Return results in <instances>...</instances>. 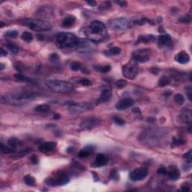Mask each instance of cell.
<instances>
[{"mask_svg": "<svg viewBox=\"0 0 192 192\" xmlns=\"http://www.w3.org/2000/svg\"><path fill=\"white\" fill-rule=\"evenodd\" d=\"M148 50H138L135 51L132 55V59L135 61L137 63H143L148 62L149 59Z\"/></svg>", "mask_w": 192, "mask_h": 192, "instance_id": "14", "label": "cell"}, {"mask_svg": "<svg viewBox=\"0 0 192 192\" xmlns=\"http://www.w3.org/2000/svg\"><path fill=\"white\" fill-rule=\"evenodd\" d=\"M82 68H83V67H82L81 64L79 63V62H73V63L71 65V70L74 71L81 70Z\"/></svg>", "mask_w": 192, "mask_h": 192, "instance_id": "41", "label": "cell"}, {"mask_svg": "<svg viewBox=\"0 0 192 192\" xmlns=\"http://www.w3.org/2000/svg\"><path fill=\"white\" fill-rule=\"evenodd\" d=\"M186 90H187L188 98V99L190 100V101H191V96H192L191 88V87H187V88H186Z\"/></svg>", "mask_w": 192, "mask_h": 192, "instance_id": "52", "label": "cell"}, {"mask_svg": "<svg viewBox=\"0 0 192 192\" xmlns=\"http://www.w3.org/2000/svg\"><path fill=\"white\" fill-rule=\"evenodd\" d=\"M78 39V38L72 33L61 32L57 35L56 44L60 49L75 48Z\"/></svg>", "mask_w": 192, "mask_h": 192, "instance_id": "4", "label": "cell"}, {"mask_svg": "<svg viewBox=\"0 0 192 192\" xmlns=\"http://www.w3.org/2000/svg\"><path fill=\"white\" fill-rule=\"evenodd\" d=\"M115 3H116V5H119V6L122 7V8L126 7L128 5L127 2H125V1H116V2H115Z\"/></svg>", "mask_w": 192, "mask_h": 192, "instance_id": "49", "label": "cell"}, {"mask_svg": "<svg viewBox=\"0 0 192 192\" xmlns=\"http://www.w3.org/2000/svg\"><path fill=\"white\" fill-rule=\"evenodd\" d=\"M132 112L135 114H141V111L140 110V109L138 108H134L132 109Z\"/></svg>", "mask_w": 192, "mask_h": 192, "instance_id": "54", "label": "cell"}, {"mask_svg": "<svg viewBox=\"0 0 192 192\" xmlns=\"http://www.w3.org/2000/svg\"><path fill=\"white\" fill-rule=\"evenodd\" d=\"M92 108V105L90 103L71 102L68 104V110L69 113L73 115L89 111Z\"/></svg>", "mask_w": 192, "mask_h": 192, "instance_id": "9", "label": "cell"}, {"mask_svg": "<svg viewBox=\"0 0 192 192\" xmlns=\"http://www.w3.org/2000/svg\"><path fill=\"white\" fill-rule=\"evenodd\" d=\"M152 73H153L154 74H158V69H156V68H154V69H151Z\"/></svg>", "mask_w": 192, "mask_h": 192, "instance_id": "57", "label": "cell"}, {"mask_svg": "<svg viewBox=\"0 0 192 192\" xmlns=\"http://www.w3.org/2000/svg\"><path fill=\"white\" fill-rule=\"evenodd\" d=\"M155 40V37L153 35H140L137 40L136 44H148V43L152 42Z\"/></svg>", "mask_w": 192, "mask_h": 192, "instance_id": "22", "label": "cell"}, {"mask_svg": "<svg viewBox=\"0 0 192 192\" xmlns=\"http://www.w3.org/2000/svg\"><path fill=\"white\" fill-rule=\"evenodd\" d=\"M35 110L38 113H47L50 112L51 108H50L48 104H43L36 106L35 108Z\"/></svg>", "mask_w": 192, "mask_h": 192, "instance_id": "25", "label": "cell"}, {"mask_svg": "<svg viewBox=\"0 0 192 192\" xmlns=\"http://www.w3.org/2000/svg\"><path fill=\"white\" fill-rule=\"evenodd\" d=\"M69 182V175L63 171H59L56 173L53 177L49 178L45 181L46 184L51 186H64Z\"/></svg>", "mask_w": 192, "mask_h": 192, "instance_id": "8", "label": "cell"}, {"mask_svg": "<svg viewBox=\"0 0 192 192\" xmlns=\"http://www.w3.org/2000/svg\"><path fill=\"white\" fill-rule=\"evenodd\" d=\"M138 63L136 62L134 60H133V59H131L130 62H128L127 64H126L122 67L123 76L126 78L129 79V80H132V79L135 78L137 75L138 74Z\"/></svg>", "mask_w": 192, "mask_h": 192, "instance_id": "7", "label": "cell"}, {"mask_svg": "<svg viewBox=\"0 0 192 192\" xmlns=\"http://www.w3.org/2000/svg\"><path fill=\"white\" fill-rule=\"evenodd\" d=\"M171 41V37L170 35L165 34V35H161L158 37V44L160 45H167L169 43H170Z\"/></svg>", "mask_w": 192, "mask_h": 192, "instance_id": "24", "label": "cell"}, {"mask_svg": "<svg viewBox=\"0 0 192 192\" xmlns=\"http://www.w3.org/2000/svg\"><path fill=\"white\" fill-rule=\"evenodd\" d=\"M7 54H8V53H7L6 51H5L4 50V48H1V56H7Z\"/></svg>", "mask_w": 192, "mask_h": 192, "instance_id": "56", "label": "cell"}, {"mask_svg": "<svg viewBox=\"0 0 192 192\" xmlns=\"http://www.w3.org/2000/svg\"><path fill=\"white\" fill-rule=\"evenodd\" d=\"M52 14V10L50 7H47V5H44V6L41 7V8L37 11L36 14L38 17H50Z\"/></svg>", "mask_w": 192, "mask_h": 192, "instance_id": "20", "label": "cell"}, {"mask_svg": "<svg viewBox=\"0 0 192 192\" xmlns=\"http://www.w3.org/2000/svg\"><path fill=\"white\" fill-rule=\"evenodd\" d=\"M111 7V4L110 2H105L104 3L101 4L99 7V10L101 11H104V10H107L108 8H110Z\"/></svg>", "mask_w": 192, "mask_h": 192, "instance_id": "45", "label": "cell"}, {"mask_svg": "<svg viewBox=\"0 0 192 192\" xmlns=\"http://www.w3.org/2000/svg\"><path fill=\"white\" fill-rule=\"evenodd\" d=\"M75 49L81 53H86L91 52L93 49V44L90 40L82 39L79 38L78 42L77 44Z\"/></svg>", "mask_w": 192, "mask_h": 192, "instance_id": "11", "label": "cell"}, {"mask_svg": "<svg viewBox=\"0 0 192 192\" xmlns=\"http://www.w3.org/2000/svg\"><path fill=\"white\" fill-rule=\"evenodd\" d=\"M53 119L54 120H58L59 119H60V115H59V114H55L53 116Z\"/></svg>", "mask_w": 192, "mask_h": 192, "instance_id": "58", "label": "cell"}, {"mask_svg": "<svg viewBox=\"0 0 192 192\" xmlns=\"http://www.w3.org/2000/svg\"><path fill=\"white\" fill-rule=\"evenodd\" d=\"M30 152H31V149H25L19 150V151L17 150L14 153L12 154V156L14 157V158H22V157L25 156V155H28Z\"/></svg>", "mask_w": 192, "mask_h": 192, "instance_id": "28", "label": "cell"}, {"mask_svg": "<svg viewBox=\"0 0 192 192\" xmlns=\"http://www.w3.org/2000/svg\"><path fill=\"white\" fill-rule=\"evenodd\" d=\"M76 22V18L74 16H69L65 17L62 21V26L64 28H70L73 26Z\"/></svg>", "mask_w": 192, "mask_h": 192, "instance_id": "23", "label": "cell"}, {"mask_svg": "<svg viewBox=\"0 0 192 192\" xmlns=\"http://www.w3.org/2000/svg\"><path fill=\"white\" fill-rule=\"evenodd\" d=\"M134 104V101L131 98H126L119 101L117 104H116V108L119 110H124L128 108L132 107Z\"/></svg>", "mask_w": 192, "mask_h": 192, "instance_id": "16", "label": "cell"}, {"mask_svg": "<svg viewBox=\"0 0 192 192\" xmlns=\"http://www.w3.org/2000/svg\"><path fill=\"white\" fill-rule=\"evenodd\" d=\"M4 68H5V66H4L3 64L2 63V64H1V68H0V69H1V70H3Z\"/></svg>", "mask_w": 192, "mask_h": 192, "instance_id": "59", "label": "cell"}, {"mask_svg": "<svg viewBox=\"0 0 192 192\" xmlns=\"http://www.w3.org/2000/svg\"><path fill=\"white\" fill-rule=\"evenodd\" d=\"M170 83V79L166 76H162L158 80V86L161 87H164V86H167Z\"/></svg>", "mask_w": 192, "mask_h": 192, "instance_id": "36", "label": "cell"}, {"mask_svg": "<svg viewBox=\"0 0 192 192\" xmlns=\"http://www.w3.org/2000/svg\"><path fill=\"white\" fill-rule=\"evenodd\" d=\"M96 71H98L100 73H108L111 70V66L109 65H97L94 67Z\"/></svg>", "mask_w": 192, "mask_h": 192, "instance_id": "31", "label": "cell"}, {"mask_svg": "<svg viewBox=\"0 0 192 192\" xmlns=\"http://www.w3.org/2000/svg\"><path fill=\"white\" fill-rule=\"evenodd\" d=\"M121 53V49L118 47H111L110 49L108 50V51H104V54L106 56H116L120 54Z\"/></svg>", "mask_w": 192, "mask_h": 192, "instance_id": "30", "label": "cell"}, {"mask_svg": "<svg viewBox=\"0 0 192 192\" xmlns=\"http://www.w3.org/2000/svg\"><path fill=\"white\" fill-rule=\"evenodd\" d=\"M20 142L17 139L13 137V138H11L10 140L8 141V146L13 150L14 153L15 152L17 151V148L20 145Z\"/></svg>", "mask_w": 192, "mask_h": 192, "instance_id": "27", "label": "cell"}, {"mask_svg": "<svg viewBox=\"0 0 192 192\" xmlns=\"http://www.w3.org/2000/svg\"><path fill=\"white\" fill-rule=\"evenodd\" d=\"M14 77L16 80H20V81L22 82H25V83H35V80H33V79L30 78V77H28L23 76V75L20 74H14Z\"/></svg>", "mask_w": 192, "mask_h": 192, "instance_id": "29", "label": "cell"}, {"mask_svg": "<svg viewBox=\"0 0 192 192\" xmlns=\"http://www.w3.org/2000/svg\"><path fill=\"white\" fill-rule=\"evenodd\" d=\"M190 188H189L188 184V183H185L184 185H182V188H181V191H190Z\"/></svg>", "mask_w": 192, "mask_h": 192, "instance_id": "50", "label": "cell"}, {"mask_svg": "<svg viewBox=\"0 0 192 192\" xmlns=\"http://www.w3.org/2000/svg\"><path fill=\"white\" fill-rule=\"evenodd\" d=\"M167 174L168 175V177L170 178V179L173 181L177 180L180 177V173H179V170L176 167H172L170 168L169 171L167 172Z\"/></svg>", "mask_w": 192, "mask_h": 192, "instance_id": "21", "label": "cell"}, {"mask_svg": "<svg viewBox=\"0 0 192 192\" xmlns=\"http://www.w3.org/2000/svg\"><path fill=\"white\" fill-rule=\"evenodd\" d=\"M46 86L51 90L58 93H69L73 91V85L69 82L59 80H48Z\"/></svg>", "mask_w": 192, "mask_h": 192, "instance_id": "5", "label": "cell"}, {"mask_svg": "<svg viewBox=\"0 0 192 192\" xmlns=\"http://www.w3.org/2000/svg\"><path fill=\"white\" fill-rule=\"evenodd\" d=\"M183 158L186 160L187 163H188V164H191V160H192V152H191V150H189V151L188 152H186V154H184V155H183Z\"/></svg>", "mask_w": 192, "mask_h": 192, "instance_id": "43", "label": "cell"}, {"mask_svg": "<svg viewBox=\"0 0 192 192\" xmlns=\"http://www.w3.org/2000/svg\"><path fill=\"white\" fill-rule=\"evenodd\" d=\"M56 147V142H45V143H41L38 147V149L41 152L48 153L53 151Z\"/></svg>", "mask_w": 192, "mask_h": 192, "instance_id": "18", "label": "cell"}, {"mask_svg": "<svg viewBox=\"0 0 192 192\" xmlns=\"http://www.w3.org/2000/svg\"><path fill=\"white\" fill-rule=\"evenodd\" d=\"M174 59L177 62H179V63L186 64L190 60V56H189V55L186 52L182 51V52L176 54Z\"/></svg>", "mask_w": 192, "mask_h": 192, "instance_id": "19", "label": "cell"}, {"mask_svg": "<svg viewBox=\"0 0 192 192\" xmlns=\"http://www.w3.org/2000/svg\"><path fill=\"white\" fill-rule=\"evenodd\" d=\"M174 101H176V104H178L179 105H182V104H184L185 102V98L184 96L182 95V94H176L174 95Z\"/></svg>", "mask_w": 192, "mask_h": 192, "instance_id": "37", "label": "cell"}, {"mask_svg": "<svg viewBox=\"0 0 192 192\" xmlns=\"http://www.w3.org/2000/svg\"><path fill=\"white\" fill-rule=\"evenodd\" d=\"M113 122H115L116 125H118V126H124V125H125V123H126L123 119H121V118H119V117H118V116H115V117L113 118Z\"/></svg>", "mask_w": 192, "mask_h": 192, "instance_id": "46", "label": "cell"}, {"mask_svg": "<svg viewBox=\"0 0 192 192\" xmlns=\"http://www.w3.org/2000/svg\"><path fill=\"white\" fill-rule=\"evenodd\" d=\"M30 161H32V164L36 165V164L38 163V157L35 156V155H32V156L31 157V158H30Z\"/></svg>", "mask_w": 192, "mask_h": 192, "instance_id": "51", "label": "cell"}, {"mask_svg": "<svg viewBox=\"0 0 192 192\" xmlns=\"http://www.w3.org/2000/svg\"><path fill=\"white\" fill-rule=\"evenodd\" d=\"M21 24L33 31H47L52 28L50 22L40 19H26L22 20Z\"/></svg>", "mask_w": 192, "mask_h": 192, "instance_id": "6", "label": "cell"}, {"mask_svg": "<svg viewBox=\"0 0 192 192\" xmlns=\"http://www.w3.org/2000/svg\"><path fill=\"white\" fill-rule=\"evenodd\" d=\"M167 170L166 167L164 166L162 167H160L159 169L158 170V171H157V173H158V175H166L167 174Z\"/></svg>", "mask_w": 192, "mask_h": 192, "instance_id": "47", "label": "cell"}, {"mask_svg": "<svg viewBox=\"0 0 192 192\" xmlns=\"http://www.w3.org/2000/svg\"><path fill=\"white\" fill-rule=\"evenodd\" d=\"M186 143V140H182V139L176 138V137H173L172 142V147H179V146L184 145Z\"/></svg>", "mask_w": 192, "mask_h": 192, "instance_id": "34", "label": "cell"}, {"mask_svg": "<svg viewBox=\"0 0 192 192\" xmlns=\"http://www.w3.org/2000/svg\"><path fill=\"white\" fill-rule=\"evenodd\" d=\"M35 94L30 90H14L2 97V101L11 105H23L35 98Z\"/></svg>", "mask_w": 192, "mask_h": 192, "instance_id": "1", "label": "cell"}, {"mask_svg": "<svg viewBox=\"0 0 192 192\" xmlns=\"http://www.w3.org/2000/svg\"><path fill=\"white\" fill-rule=\"evenodd\" d=\"M166 133L161 129H149L143 131L140 139L143 143L156 146L165 139Z\"/></svg>", "mask_w": 192, "mask_h": 192, "instance_id": "3", "label": "cell"}, {"mask_svg": "<svg viewBox=\"0 0 192 192\" xmlns=\"http://www.w3.org/2000/svg\"><path fill=\"white\" fill-rule=\"evenodd\" d=\"M22 39L24 40L26 42H31L33 40V35L30 32H24L22 34Z\"/></svg>", "mask_w": 192, "mask_h": 192, "instance_id": "35", "label": "cell"}, {"mask_svg": "<svg viewBox=\"0 0 192 192\" xmlns=\"http://www.w3.org/2000/svg\"><path fill=\"white\" fill-rule=\"evenodd\" d=\"M91 151H92V150L91 149V148L90 149H89V148L83 149L80 150V151L79 152L78 157L80 158H87V157H88L89 155L91 154Z\"/></svg>", "mask_w": 192, "mask_h": 192, "instance_id": "32", "label": "cell"}, {"mask_svg": "<svg viewBox=\"0 0 192 192\" xmlns=\"http://www.w3.org/2000/svg\"><path fill=\"white\" fill-rule=\"evenodd\" d=\"M4 26H5V23H4L3 22H1V28L3 27Z\"/></svg>", "mask_w": 192, "mask_h": 192, "instance_id": "60", "label": "cell"}, {"mask_svg": "<svg viewBox=\"0 0 192 192\" xmlns=\"http://www.w3.org/2000/svg\"><path fill=\"white\" fill-rule=\"evenodd\" d=\"M85 35L92 42L104 41L108 35L106 26L99 20H94L85 30Z\"/></svg>", "mask_w": 192, "mask_h": 192, "instance_id": "2", "label": "cell"}, {"mask_svg": "<svg viewBox=\"0 0 192 192\" xmlns=\"http://www.w3.org/2000/svg\"><path fill=\"white\" fill-rule=\"evenodd\" d=\"M108 163V158L104 154H98L96 156L94 162L92 164V167H104Z\"/></svg>", "mask_w": 192, "mask_h": 192, "instance_id": "17", "label": "cell"}, {"mask_svg": "<svg viewBox=\"0 0 192 192\" xmlns=\"http://www.w3.org/2000/svg\"><path fill=\"white\" fill-rule=\"evenodd\" d=\"M23 180H24L25 183L29 186H34L35 185V181L34 177H32L30 175L25 176L24 178H23Z\"/></svg>", "mask_w": 192, "mask_h": 192, "instance_id": "33", "label": "cell"}, {"mask_svg": "<svg viewBox=\"0 0 192 192\" xmlns=\"http://www.w3.org/2000/svg\"><path fill=\"white\" fill-rule=\"evenodd\" d=\"M101 123V120L98 118L95 117H90L88 119H83L80 125V127L82 130L88 131L94 128L99 126Z\"/></svg>", "mask_w": 192, "mask_h": 192, "instance_id": "13", "label": "cell"}, {"mask_svg": "<svg viewBox=\"0 0 192 192\" xmlns=\"http://www.w3.org/2000/svg\"><path fill=\"white\" fill-rule=\"evenodd\" d=\"M17 35L18 32L17 31H15V30H10V31L6 32L5 35V37L11 38H17Z\"/></svg>", "mask_w": 192, "mask_h": 192, "instance_id": "40", "label": "cell"}, {"mask_svg": "<svg viewBox=\"0 0 192 192\" xmlns=\"http://www.w3.org/2000/svg\"><path fill=\"white\" fill-rule=\"evenodd\" d=\"M111 96H112V89L110 88L109 86L105 87V88H104L101 90V95H100V97L98 99V101H97V102H106V101H109L110 99Z\"/></svg>", "mask_w": 192, "mask_h": 192, "instance_id": "15", "label": "cell"}, {"mask_svg": "<svg viewBox=\"0 0 192 192\" xmlns=\"http://www.w3.org/2000/svg\"><path fill=\"white\" fill-rule=\"evenodd\" d=\"M5 46H6L7 48H8V49L12 53L15 54V53H17L19 52V48H18L17 46H15L14 44H11V43H8V44H5Z\"/></svg>", "mask_w": 192, "mask_h": 192, "instance_id": "38", "label": "cell"}, {"mask_svg": "<svg viewBox=\"0 0 192 192\" xmlns=\"http://www.w3.org/2000/svg\"><path fill=\"white\" fill-rule=\"evenodd\" d=\"M130 26L129 20L126 18H117L109 22V26L114 31H124L127 30Z\"/></svg>", "mask_w": 192, "mask_h": 192, "instance_id": "10", "label": "cell"}, {"mask_svg": "<svg viewBox=\"0 0 192 192\" xmlns=\"http://www.w3.org/2000/svg\"><path fill=\"white\" fill-rule=\"evenodd\" d=\"M86 3L92 7H95L97 5V2H95V1H87V2H86Z\"/></svg>", "mask_w": 192, "mask_h": 192, "instance_id": "55", "label": "cell"}, {"mask_svg": "<svg viewBox=\"0 0 192 192\" xmlns=\"http://www.w3.org/2000/svg\"><path fill=\"white\" fill-rule=\"evenodd\" d=\"M126 85H127V82L124 80H119L115 83V86H116L118 89L124 88L125 86H126Z\"/></svg>", "mask_w": 192, "mask_h": 192, "instance_id": "42", "label": "cell"}, {"mask_svg": "<svg viewBox=\"0 0 192 192\" xmlns=\"http://www.w3.org/2000/svg\"><path fill=\"white\" fill-rule=\"evenodd\" d=\"M178 21L182 23H190L191 21V17L190 15H186V16H183L179 18Z\"/></svg>", "mask_w": 192, "mask_h": 192, "instance_id": "39", "label": "cell"}, {"mask_svg": "<svg viewBox=\"0 0 192 192\" xmlns=\"http://www.w3.org/2000/svg\"><path fill=\"white\" fill-rule=\"evenodd\" d=\"M78 83H80L83 86H92V82L91 80H88V79H80V80H78Z\"/></svg>", "mask_w": 192, "mask_h": 192, "instance_id": "44", "label": "cell"}, {"mask_svg": "<svg viewBox=\"0 0 192 192\" xmlns=\"http://www.w3.org/2000/svg\"><path fill=\"white\" fill-rule=\"evenodd\" d=\"M51 59L52 61H57L59 60V56L56 53H53L52 55L51 56Z\"/></svg>", "mask_w": 192, "mask_h": 192, "instance_id": "53", "label": "cell"}, {"mask_svg": "<svg viewBox=\"0 0 192 192\" xmlns=\"http://www.w3.org/2000/svg\"><path fill=\"white\" fill-rule=\"evenodd\" d=\"M110 178L113 180H116V179H119V176H118V173L116 170H112L110 174Z\"/></svg>", "mask_w": 192, "mask_h": 192, "instance_id": "48", "label": "cell"}, {"mask_svg": "<svg viewBox=\"0 0 192 192\" xmlns=\"http://www.w3.org/2000/svg\"><path fill=\"white\" fill-rule=\"evenodd\" d=\"M149 173V171L147 168L145 167H139L136 168L135 170H134L131 173H130V179L132 181L134 182H137V181L143 180L144 179L147 177Z\"/></svg>", "mask_w": 192, "mask_h": 192, "instance_id": "12", "label": "cell"}, {"mask_svg": "<svg viewBox=\"0 0 192 192\" xmlns=\"http://www.w3.org/2000/svg\"><path fill=\"white\" fill-rule=\"evenodd\" d=\"M181 119L182 122H184L186 124H191V110H185L181 114Z\"/></svg>", "mask_w": 192, "mask_h": 192, "instance_id": "26", "label": "cell"}]
</instances>
